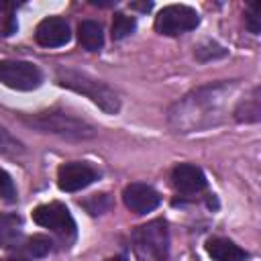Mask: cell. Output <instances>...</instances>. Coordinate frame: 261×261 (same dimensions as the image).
Returning <instances> with one entry per match:
<instances>
[{
	"label": "cell",
	"mask_w": 261,
	"mask_h": 261,
	"mask_svg": "<svg viewBox=\"0 0 261 261\" xmlns=\"http://www.w3.org/2000/svg\"><path fill=\"white\" fill-rule=\"evenodd\" d=\"M106 261H126L124 257H112V259H106Z\"/></svg>",
	"instance_id": "obj_24"
},
{
	"label": "cell",
	"mask_w": 261,
	"mask_h": 261,
	"mask_svg": "<svg viewBox=\"0 0 261 261\" xmlns=\"http://www.w3.org/2000/svg\"><path fill=\"white\" fill-rule=\"evenodd\" d=\"M171 184L179 194L192 196V194H198L206 188V175L202 173L200 167L190 165V163H181L171 171Z\"/></svg>",
	"instance_id": "obj_11"
},
{
	"label": "cell",
	"mask_w": 261,
	"mask_h": 261,
	"mask_svg": "<svg viewBox=\"0 0 261 261\" xmlns=\"http://www.w3.org/2000/svg\"><path fill=\"white\" fill-rule=\"evenodd\" d=\"M198 22H200L198 12L194 8H190V6H186V4L165 6L155 16V29H157V33L167 35V37H177L181 33H188V31L196 29Z\"/></svg>",
	"instance_id": "obj_5"
},
{
	"label": "cell",
	"mask_w": 261,
	"mask_h": 261,
	"mask_svg": "<svg viewBox=\"0 0 261 261\" xmlns=\"http://www.w3.org/2000/svg\"><path fill=\"white\" fill-rule=\"evenodd\" d=\"M0 82L12 90H37L43 82V73L29 61H0Z\"/></svg>",
	"instance_id": "obj_7"
},
{
	"label": "cell",
	"mask_w": 261,
	"mask_h": 261,
	"mask_svg": "<svg viewBox=\"0 0 261 261\" xmlns=\"http://www.w3.org/2000/svg\"><path fill=\"white\" fill-rule=\"evenodd\" d=\"M22 120L41 133H51V135H59V137L75 139V141L92 139L96 135L92 124L61 110H45L33 116H22Z\"/></svg>",
	"instance_id": "obj_2"
},
{
	"label": "cell",
	"mask_w": 261,
	"mask_h": 261,
	"mask_svg": "<svg viewBox=\"0 0 261 261\" xmlns=\"http://www.w3.org/2000/svg\"><path fill=\"white\" fill-rule=\"evenodd\" d=\"M57 82L77 94H84L86 98H90L94 104H98L108 114H116L120 108V100H118L116 92L110 86H106L104 82H100L84 71L61 67V69H57Z\"/></svg>",
	"instance_id": "obj_1"
},
{
	"label": "cell",
	"mask_w": 261,
	"mask_h": 261,
	"mask_svg": "<svg viewBox=\"0 0 261 261\" xmlns=\"http://www.w3.org/2000/svg\"><path fill=\"white\" fill-rule=\"evenodd\" d=\"M33 257H45L51 251V241L45 234H33L31 239H27V247H24Z\"/></svg>",
	"instance_id": "obj_18"
},
{
	"label": "cell",
	"mask_w": 261,
	"mask_h": 261,
	"mask_svg": "<svg viewBox=\"0 0 261 261\" xmlns=\"http://www.w3.org/2000/svg\"><path fill=\"white\" fill-rule=\"evenodd\" d=\"M4 261H29V259H4Z\"/></svg>",
	"instance_id": "obj_25"
},
{
	"label": "cell",
	"mask_w": 261,
	"mask_h": 261,
	"mask_svg": "<svg viewBox=\"0 0 261 261\" xmlns=\"http://www.w3.org/2000/svg\"><path fill=\"white\" fill-rule=\"evenodd\" d=\"M206 251L214 261H247L249 253L228 239L214 237L206 241Z\"/></svg>",
	"instance_id": "obj_12"
},
{
	"label": "cell",
	"mask_w": 261,
	"mask_h": 261,
	"mask_svg": "<svg viewBox=\"0 0 261 261\" xmlns=\"http://www.w3.org/2000/svg\"><path fill=\"white\" fill-rule=\"evenodd\" d=\"M24 149H22V145L8 133V130H4L2 126H0V153L2 155H8V157H16V155H20Z\"/></svg>",
	"instance_id": "obj_19"
},
{
	"label": "cell",
	"mask_w": 261,
	"mask_h": 261,
	"mask_svg": "<svg viewBox=\"0 0 261 261\" xmlns=\"http://www.w3.org/2000/svg\"><path fill=\"white\" fill-rule=\"evenodd\" d=\"M135 253L141 261H165L169 249L167 224L163 220H151L133 232Z\"/></svg>",
	"instance_id": "obj_4"
},
{
	"label": "cell",
	"mask_w": 261,
	"mask_h": 261,
	"mask_svg": "<svg viewBox=\"0 0 261 261\" xmlns=\"http://www.w3.org/2000/svg\"><path fill=\"white\" fill-rule=\"evenodd\" d=\"M122 202L130 212L147 214L159 206L161 196L157 194V190H153L147 184H130L122 192Z\"/></svg>",
	"instance_id": "obj_9"
},
{
	"label": "cell",
	"mask_w": 261,
	"mask_h": 261,
	"mask_svg": "<svg viewBox=\"0 0 261 261\" xmlns=\"http://www.w3.org/2000/svg\"><path fill=\"white\" fill-rule=\"evenodd\" d=\"M96 177H98L96 169L90 167L88 163H80V161L63 163L57 169V184L63 192H77V190L90 186Z\"/></svg>",
	"instance_id": "obj_8"
},
{
	"label": "cell",
	"mask_w": 261,
	"mask_h": 261,
	"mask_svg": "<svg viewBox=\"0 0 261 261\" xmlns=\"http://www.w3.org/2000/svg\"><path fill=\"white\" fill-rule=\"evenodd\" d=\"M222 55H226V49H222V47L216 45V43H206V45H202V47L196 49V57H198L200 61H208V59L222 57Z\"/></svg>",
	"instance_id": "obj_20"
},
{
	"label": "cell",
	"mask_w": 261,
	"mask_h": 261,
	"mask_svg": "<svg viewBox=\"0 0 261 261\" xmlns=\"http://www.w3.org/2000/svg\"><path fill=\"white\" fill-rule=\"evenodd\" d=\"M77 39L80 45L88 51H98L104 43V33L102 27L96 20H82L77 24Z\"/></svg>",
	"instance_id": "obj_13"
},
{
	"label": "cell",
	"mask_w": 261,
	"mask_h": 261,
	"mask_svg": "<svg viewBox=\"0 0 261 261\" xmlns=\"http://www.w3.org/2000/svg\"><path fill=\"white\" fill-rule=\"evenodd\" d=\"M33 220L39 226L49 228L55 234H59L65 243L73 241V237H75V222H73L69 210L59 202H51V204H43V206L35 208Z\"/></svg>",
	"instance_id": "obj_6"
},
{
	"label": "cell",
	"mask_w": 261,
	"mask_h": 261,
	"mask_svg": "<svg viewBox=\"0 0 261 261\" xmlns=\"http://www.w3.org/2000/svg\"><path fill=\"white\" fill-rule=\"evenodd\" d=\"M247 29L255 35L261 29V16H259V6L257 4H251L249 10H247Z\"/></svg>",
	"instance_id": "obj_23"
},
{
	"label": "cell",
	"mask_w": 261,
	"mask_h": 261,
	"mask_svg": "<svg viewBox=\"0 0 261 261\" xmlns=\"http://www.w3.org/2000/svg\"><path fill=\"white\" fill-rule=\"evenodd\" d=\"M135 18L133 16H126L122 12L114 14V20H112V39H124L126 35H130L135 31Z\"/></svg>",
	"instance_id": "obj_16"
},
{
	"label": "cell",
	"mask_w": 261,
	"mask_h": 261,
	"mask_svg": "<svg viewBox=\"0 0 261 261\" xmlns=\"http://www.w3.org/2000/svg\"><path fill=\"white\" fill-rule=\"evenodd\" d=\"M20 241V218L0 214V247H16Z\"/></svg>",
	"instance_id": "obj_14"
},
{
	"label": "cell",
	"mask_w": 261,
	"mask_h": 261,
	"mask_svg": "<svg viewBox=\"0 0 261 261\" xmlns=\"http://www.w3.org/2000/svg\"><path fill=\"white\" fill-rule=\"evenodd\" d=\"M84 206L90 210V214H102L110 206V200H108L106 194H96L92 200H86Z\"/></svg>",
	"instance_id": "obj_21"
},
{
	"label": "cell",
	"mask_w": 261,
	"mask_h": 261,
	"mask_svg": "<svg viewBox=\"0 0 261 261\" xmlns=\"http://www.w3.org/2000/svg\"><path fill=\"white\" fill-rule=\"evenodd\" d=\"M237 120H245V122H257L261 116V104H259V90L255 88L253 94L245 100H241V104L234 110Z\"/></svg>",
	"instance_id": "obj_15"
},
{
	"label": "cell",
	"mask_w": 261,
	"mask_h": 261,
	"mask_svg": "<svg viewBox=\"0 0 261 261\" xmlns=\"http://www.w3.org/2000/svg\"><path fill=\"white\" fill-rule=\"evenodd\" d=\"M222 86L216 88H204L188 96L181 104H177V112H171V118L177 120V128H198L200 118H206L204 122H212V112L218 108V92Z\"/></svg>",
	"instance_id": "obj_3"
},
{
	"label": "cell",
	"mask_w": 261,
	"mask_h": 261,
	"mask_svg": "<svg viewBox=\"0 0 261 261\" xmlns=\"http://www.w3.org/2000/svg\"><path fill=\"white\" fill-rule=\"evenodd\" d=\"M14 29H16L14 4L0 2V35H12Z\"/></svg>",
	"instance_id": "obj_17"
},
{
	"label": "cell",
	"mask_w": 261,
	"mask_h": 261,
	"mask_svg": "<svg viewBox=\"0 0 261 261\" xmlns=\"http://www.w3.org/2000/svg\"><path fill=\"white\" fill-rule=\"evenodd\" d=\"M0 196H2L6 202H14V198H16L14 184H12L10 175H8L4 169H0Z\"/></svg>",
	"instance_id": "obj_22"
},
{
	"label": "cell",
	"mask_w": 261,
	"mask_h": 261,
	"mask_svg": "<svg viewBox=\"0 0 261 261\" xmlns=\"http://www.w3.org/2000/svg\"><path fill=\"white\" fill-rule=\"evenodd\" d=\"M69 24L59 16H49L39 22L35 31V39L43 47H61L69 41Z\"/></svg>",
	"instance_id": "obj_10"
}]
</instances>
